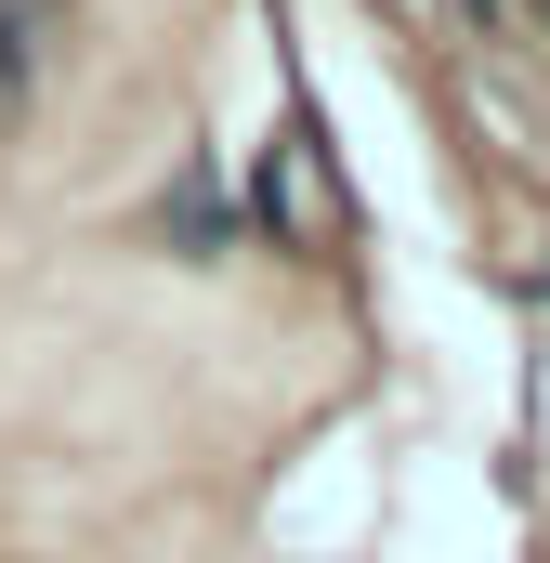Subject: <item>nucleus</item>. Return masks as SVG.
<instances>
[{
    "label": "nucleus",
    "instance_id": "obj_2",
    "mask_svg": "<svg viewBox=\"0 0 550 563\" xmlns=\"http://www.w3.org/2000/svg\"><path fill=\"white\" fill-rule=\"evenodd\" d=\"M459 13H472V26H485V13H498V0H459Z\"/></svg>",
    "mask_w": 550,
    "mask_h": 563
},
{
    "label": "nucleus",
    "instance_id": "obj_1",
    "mask_svg": "<svg viewBox=\"0 0 550 563\" xmlns=\"http://www.w3.org/2000/svg\"><path fill=\"white\" fill-rule=\"evenodd\" d=\"M0 79H26V0H0Z\"/></svg>",
    "mask_w": 550,
    "mask_h": 563
}]
</instances>
